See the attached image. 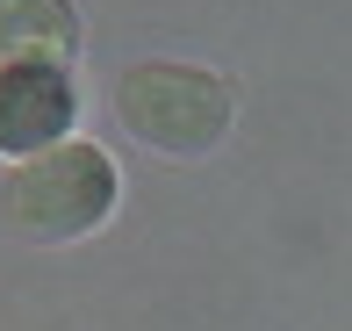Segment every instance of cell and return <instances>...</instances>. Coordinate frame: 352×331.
Wrapping results in <instances>:
<instances>
[{"instance_id":"cell-1","label":"cell","mask_w":352,"mask_h":331,"mask_svg":"<svg viewBox=\"0 0 352 331\" xmlns=\"http://www.w3.org/2000/svg\"><path fill=\"white\" fill-rule=\"evenodd\" d=\"M116 159H108L101 145H87V137H72V145L43 151V159H22L8 173V187H0V224L14 231V238L29 245H72L87 238V231L108 224V209H116Z\"/></svg>"},{"instance_id":"cell-2","label":"cell","mask_w":352,"mask_h":331,"mask_svg":"<svg viewBox=\"0 0 352 331\" xmlns=\"http://www.w3.org/2000/svg\"><path fill=\"white\" fill-rule=\"evenodd\" d=\"M116 116L158 159H201L230 130V87L209 65H180V58H144L116 80Z\"/></svg>"},{"instance_id":"cell-3","label":"cell","mask_w":352,"mask_h":331,"mask_svg":"<svg viewBox=\"0 0 352 331\" xmlns=\"http://www.w3.org/2000/svg\"><path fill=\"white\" fill-rule=\"evenodd\" d=\"M79 87L65 65H0V159H43L72 145Z\"/></svg>"},{"instance_id":"cell-4","label":"cell","mask_w":352,"mask_h":331,"mask_svg":"<svg viewBox=\"0 0 352 331\" xmlns=\"http://www.w3.org/2000/svg\"><path fill=\"white\" fill-rule=\"evenodd\" d=\"M79 51L72 0H0V65H65Z\"/></svg>"}]
</instances>
